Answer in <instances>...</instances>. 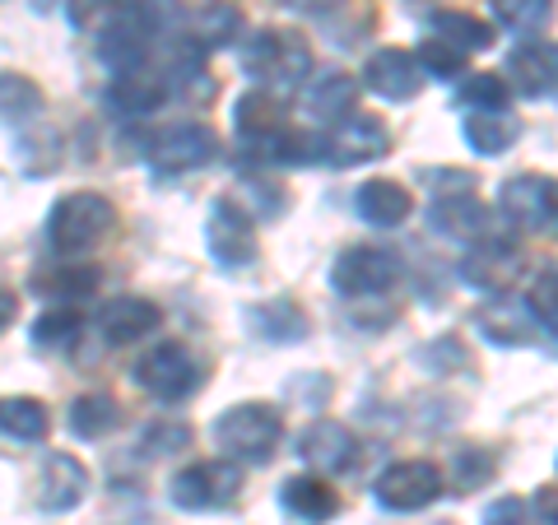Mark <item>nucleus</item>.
<instances>
[{
    "instance_id": "41",
    "label": "nucleus",
    "mask_w": 558,
    "mask_h": 525,
    "mask_svg": "<svg viewBox=\"0 0 558 525\" xmlns=\"http://www.w3.org/2000/svg\"><path fill=\"white\" fill-rule=\"evenodd\" d=\"M531 506H535V516L545 525H558V488H539Z\"/></svg>"
},
{
    "instance_id": "23",
    "label": "nucleus",
    "mask_w": 558,
    "mask_h": 525,
    "mask_svg": "<svg viewBox=\"0 0 558 525\" xmlns=\"http://www.w3.org/2000/svg\"><path fill=\"white\" fill-rule=\"evenodd\" d=\"M47 432H51V410L38 395H0V437L33 447V442H43Z\"/></svg>"
},
{
    "instance_id": "24",
    "label": "nucleus",
    "mask_w": 558,
    "mask_h": 525,
    "mask_svg": "<svg viewBox=\"0 0 558 525\" xmlns=\"http://www.w3.org/2000/svg\"><path fill=\"white\" fill-rule=\"evenodd\" d=\"M461 135L480 159H498V154H508L521 139V121L512 112H470L461 121Z\"/></svg>"
},
{
    "instance_id": "13",
    "label": "nucleus",
    "mask_w": 558,
    "mask_h": 525,
    "mask_svg": "<svg viewBox=\"0 0 558 525\" xmlns=\"http://www.w3.org/2000/svg\"><path fill=\"white\" fill-rule=\"evenodd\" d=\"M521 252L512 247V242H502V237H480V242H470V252L461 260V279L470 289H480V293H508L517 279H521Z\"/></svg>"
},
{
    "instance_id": "27",
    "label": "nucleus",
    "mask_w": 558,
    "mask_h": 525,
    "mask_svg": "<svg viewBox=\"0 0 558 525\" xmlns=\"http://www.w3.org/2000/svg\"><path fill=\"white\" fill-rule=\"evenodd\" d=\"M47 108V94L38 80L20 75V70H0V126H33Z\"/></svg>"
},
{
    "instance_id": "10",
    "label": "nucleus",
    "mask_w": 558,
    "mask_h": 525,
    "mask_svg": "<svg viewBox=\"0 0 558 525\" xmlns=\"http://www.w3.org/2000/svg\"><path fill=\"white\" fill-rule=\"evenodd\" d=\"M396 279H400L396 252L373 247V242L344 247L336 256V270H330V284H336L340 297H381V293L396 289Z\"/></svg>"
},
{
    "instance_id": "2",
    "label": "nucleus",
    "mask_w": 558,
    "mask_h": 525,
    "mask_svg": "<svg viewBox=\"0 0 558 525\" xmlns=\"http://www.w3.org/2000/svg\"><path fill=\"white\" fill-rule=\"evenodd\" d=\"M112 229H117V205L108 196H98V191H70L47 215V242L61 256L94 252L98 242L112 237Z\"/></svg>"
},
{
    "instance_id": "40",
    "label": "nucleus",
    "mask_w": 558,
    "mask_h": 525,
    "mask_svg": "<svg viewBox=\"0 0 558 525\" xmlns=\"http://www.w3.org/2000/svg\"><path fill=\"white\" fill-rule=\"evenodd\" d=\"M484 525H526V502H521V498L494 502V506H488V516H484Z\"/></svg>"
},
{
    "instance_id": "17",
    "label": "nucleus",
    "mask_w": 558,
    "mask_h": 525,
    "mask_svg": "<svg viewBox=\"0 0 558 525\" xmlns=\"http://www.w3.org/2000/svg\"><path fill=\"white\" fill-rule=\"evenodd\" d=\"M89 469H84V461H75L70 451H57V456H47L43 461V479H38V488H43V506L47 512H75V506L89 498Z\"/></svg>"
},
{
    "instance_id": "30",
    "label": "nucleus",
    "mask_w": 558,
    "mask_h": 525,
    "mask_svg": "<svg viewBox=\"0 0 558 525\" xmlns=\"http://www.w3.org/2000/svg\"><path fill=\"white\" fill-rule=\"evenodd\" d=\"M98 270L94 266H57V270H47V274H38L33 279V289L38 293H47L51 303H84V297H94V289H98Z\"/></svg>"
},
{
    "instance_id": "35",
    "label": "nucleus",
    "mask_w": 558,
    "mask_h": 525,
    "mask_svg": "<svg viewBox=\"0 0 558 525\" xmlns=\"http://www.w3.org/2000/svg\"><path fill=\"white\" fill-rule=\"evenodd\" d=\"M526 307H531V317L535 326L545 330V335L558 340V266H545L535 279H531V289H526Z\"/></svg>"
},
{
    "instance_id": "22",
    "label": "nucleus",
    "mask_w": 558,
    "mask_h": 525,
    "mask_svg": "<svg viewBox=\"0 0 558 525\" xmlns=\"http://www.w3.org/2000/svg\"><path fill=\"white\" fill-rule=\"evenodd\" d=\"M475 326L494 344H531V340H539V326L531 317V307L526 303H512V297H494V303H484Z\"/></svg>"
},
{
    "instance_id": "33",
    "label": "nucleus",
    "mask_w": 558,
    "mask_h": 525,
    "mask_svg": "<svg viewBox=\"0 0 558 525\" xmlns=\"http://www.w3.org/2000/svg\"><path fill=\"white\" fill-rule=\"evenodd\" d=\"M457 102L465 112H508L512 89L502 75H494V70H480V75H465L457 84Z\"/></svg>"
},
{
    "instance_id": "5",
    "label": "nucleus",
    "mask_w": 558,
    "mask_h": 525,
    "mask_svg": "<svg viewBox=\"0 0 558 525\" xmlns=\"http://www.w3.org/2000/svg\"><path fill=\"white\" fill-rule=\"evenodd\" d=\"M498 215L521 233L558 242V178L517 172V178L502 182V191H498Z\"/></svg>"
},
{
    "instance_id": "11",
    "label": "nucleus",
    "mask_w": 558,
    "mask_h": 525,
    "mask_svg": "<svg viewBox=\"0 0 558 525\" xmlns=\"http://www.w3.org/2000/svg\"><path fill=\"white\" fill-rule=\"evenodd\" d=\"M205 252L215 256V266H223V270H247L256 260V252H260L247 209L233 205V200H215V205H209Z\"/></svg>"
},
{
    "instance_id": "34",
    "label": "nucleus",
    "mask_w": 558,
    "mask_h": 525,
    "mask_svg": "<svg viewBox=\"0 0 558 525\" xmlns=\"http://www.w3.org/2000/svg\"><path fill=\"white\" fill-rule=\"evenodd\" d=\"M488 5H494L498 28L521 33V38H531V33H545L549 20H554V0H488Z\"/></svg>"
},
{
    "instance_id": "4",
    "label": "nucleus",
    "mask_w": 558,
    "mask_h": 525,
    "mask_svg": "<svg viewBox=\"0 0 558 525\" xmlns=\"http://www.w3.org/2000/svg\"><path fill=\"white\" fill-rule=\"evenodd\" d=\"M201 381H205V363L191 354L182 340L154 344L149 354H140V363H135V387L154 395L159 405H182V400L201 391Z\"/></svg>"
},
{
    "instance_id": "42",
    "label": "nucleus",
    "mask_w": 558,
    "mask_h": 525,
    "mask_svg": "<svg viewBox=\"0 0 558 525\" xmlns=\"http://www.w3.org/2000/svg\"><path fill=\"white\" fill-rule=\"evenodd\" d=\"M14 317H20V303H14V293H10V289H0V330H10Z\"/></svg>"
},
{
    "instance_id": "31",
    "label": "nucleus",
    "mask_w": 558,
    "mask_h": 525,
    "mask_svg": "<svg viewBox=\"0 0 558 525\" xmlns=\"http://www.w3.org/2000/svg\"><path fill=\"white\" fill-rule=\"evenodd\" d=\"M84 312L80 307H70V303H57V307H47L38 321H33V344L38 349H75V340L84 335Z\"/></svg>"
},
{
    "instance_id": "39",
    "label": "nucleus",
    "mask_w": 558,
    "mask_h": 525,
    "mask_svg": "<svg viewBox=\"0 0 558 525\" xmlns=\"http://www.w3.org/2000/svg\"><path fill=\"white\" fill-rule=\"evenodd\" d=\"M186 447H191V428L186 424H154L145 432V442H140L145 456H163V451H186Z\"/></svg>"
},
{
    "instance_id": "21",
    "label": "nucleus",
    "mask_w": 558,
    "mask_h": 525,
    "mask_svg": "<svg viewBox=\"0 0 558 525\" xmlns=\"http://www.w3.org/2000/svg\"><path fill=\"white\" fill-rule=\"evenodd\" d=\"M108 102L117 117H149L168 102V80L154 75V70H126V75L112 80Z\"/></svg>"
},
{
    "instance_id": "9",
    "label": "nucleus",
    "mask_w": 558,
    "mask_h": 525,
    "mask_svg": "<svg viewBox=\"0 0 558 525\" xmlns=\"http://www.w3.org/2000/svg\"><path fill=\"white\" fill-rule=\"evenodd\" d=\"M391 149V131L387 121L373 117V112H349L340 117L336 126L322 135V159H330L336 168H363V163H377L381 154Z\"/></svg>"
},
{
    "instance_id": "20",
    "label": "nucleus",
    "mask_w": 558,
    "mask_h": 525,
    "mask_svg": "<svg viewBox=\"0 0 558 525\" xmlns=\"http://www.w3.org/2000/svg\"><path fill=\"white\" fill-rule=\"evenodd\" d=\"M410 209H414V196L391 178H373L354 191V215L363 223H373V229H400L410 219Z\"/></svg>"
},
{
    "instance_id": "14",
    "label": "nucleus",
    "mask_w": 558,
    "mask_h": 525,
    "mask_svg": "<svg viewBox=\"0 0 558 525\" xmlns=\"http://www.w3.org/2000/svg\"><path fill=\"white\" fill-rule=\"evenodd\" d=\"M299 456L312 475H349L359 465V437L336 418H312L299 432Z\"/></svg>"
},
{
    "instance_id": "12",
    "label": "nucleus",
    "mask_w": 558,
    "mask_h": 525,
    "mask_svg": "<svg viewBox=\"0 0 558 525\" xmlns=\"http://www.w3.org/2000/svg\"><path fill=\"white\" fill-rule=\"evenodd\" d=\"M359 84L368 94L387 98V102H410V98L424 94L428 75H424V65H418L414 51H405V47H381V51H373V57H368V65H363Z\"/></svg>"
},
{
    "instance_id": "26",
    "label": "nucleus",
    "mask_w": 558,
    "mask_h": 525,
    "mask_svg": "<svg viewBox=\"0 0 558 525\" xmlns=\"http://www.w3.org/2000/svg\"><path fill=\"white\" fill-rule=\"evenodd\" d=\"M428 38L447 42L451 51L461 57H475V51H488L494 47V28H488L480 14H465V10H438L428 24Z\"/></svg>"
},
{
    "instance_id": "1",
    "label": "nucleus",
    "mask_w": 558,
    "mask_h": 525,
    "mask_svg": "<svg viewBox=\"0 0 558 525\" xmlns=\"http://www.w3.org/2000/svg\"><path fill=\"white\" fill-rule=\"evenodd\" d=\"M242 70L260 94H293L312 80V47L289 28H260L242 42Z\"/></svg>"
},
{
    "instance_id": "38",
    "label": "nucleus",
    "mask_w": 558,
    "mask_h": 525,
    "mask_svg": "<svg viewBox=\"0 0 558 525\" xmlns=\"http://www.w3.org/2000/svg\"><path fill=\"white\" fill-rule=\"evenodd\" d=\"M414 57H418V65H424V75H428V80H457L461 70H465V57H461V51H451V47L438 42V38H424V47H418Z\"/></svg>"
},
{
    "instance_id": "36",
    "label": "nucleus",
    "mask_w": 558,
    "mask_h": 525,
    "mask_svg": "<svg viewBox=\"0 0 558 525\" xmlns=\"http://www.w3.org/2000/svg\"><path fill=\"white\" fill-rule=\"evenodd\" d=\"M488 479H494V456L480 447H461L457 456H451V484L461 488V493H475V488H484Z\"/></svg>"
},
{
    "instance_id": "19",
    "label": "nucleus",
    "mask_w": 558,
    "mask_h": 525,
    "mask_svg": "<svg viewBox=\"0 0 558 525\" xmlns=\"http://www.w3.org/2000/svg\"><path fill=\"white\" fill-rule=\"evenodd\" d=\"M428 223L433 233L457 237V242H480L488 237V209L470 196V191H451V196H438L428 205Z\"/></svg>"
},
{
    "instance_id": "6",
    "label": "nucleus",
    "mask_w": 558,
    "mask_h": 525,
    "mask_svg": "<svg viewBox=\"0 0 558 525\" xmlns=\"http://www.w3.org/2000/svg\"><path fill=\"white\" fill-rule=\"evenodd\" d=\"M242 493V465L229 456H215V461H191L182 465L168 484V498L172 506L182 512H223L233 498Z\"/></svg>"
},
{
    "instance_id": "8",
    "label": "nucleus",
    "mask_w": 558,
    "mask_h": 525,
    "mask_svg": "<svg viewBox=\"0 0 558 525\" xmlns=\"http://www.w3.org/2000/svg\"><path fill=\"white\" fill-rule=\"evenodd\" d=\"M215 154H219V135L209 126H201V121H178V126L149 135V145H145V159L154 163L159 178L196 172L205 163H215Z\"/></svg>"
},
{
    "instance_id": "28",
    "label": "nucleus",
    "mask_w": 558,
    "mask_h": 525,
    "mask_svg": "<svg viewBox=\"0 0 558 525\" xmlns=\"http://www.w3.org/2000/svg\"><path fill=\"white\" fill-rule=\"evenodd\" d=\"M65 424H70V432H75L80 442H102L112 428H121V405H117V395H108V391H84L75 405H70Z\"/></svg>"
},
{
    "instance_id": "25",
    "label": "nucleus",
    "mask_w": 558,
    "mask_h": 525,
    "mask_svg": "<svg viewBox=\"0 0 558 525\" xmlns=\"http://www.w3.org/2000/svg\"><path fill=\"white\" fill-rule=\"evenodd\" d=\"M354 89H359V84L349 75H340V70H326V75L303 84V108L317 121H326V126H336L340 117L354 112Z\"/></svg>"
},
{
    "instance_id": "3",
    "label": "nucleus",
    "mask_w": 558,
    "mask_h": 525,
    "mask_svg": "<svg viewBox=\"0 0 558 525\" xmlns=\"http://www.w3.org/2000/svg\"><path fill=\"white\" fill-rule=\"evenodd\" d=\"M215 442L238 465H266L279 451V442H284V414L266 405V400H242V405L219 414Z\"/></svg>"
},
{
    "instance_id": "32",
    "label": "nucleus",
    "mask_w": 558,
    "mask_h": 525,
    "mask_svg": "<svg viewBox=\"0 0 558 525\" xmlns=\"http://www.w3.org/2000/svg\"><path fill=\"white\" fill-rule=\"evenodd\" d=\"M191 28H196V47H229L242 33V14L229 0H205L196 10V20H191Z\"/></svg>"
},
{
    "instance_id": "15",
    "label": "nucleus",
    "mask_w": 558,
    "mask_h": 525,
    "mask_svg": "<svg viewBox=\"0 0 558 525\" xmlns=\"http://www.w3.org/2000/svg\"><path fill=\"white\" fill-rule=\"evenodd\" d=\"M94 326H98L102 344L126 349V344L149 340L154 330L163 326V312H159V303H149V297L126 293V297H112V303H102L98 317H94Z\"/></svg>"
},
{
    "instance_id": "7",
    "label": "nucleus",
    "mask_w": 558,
    "mask_h": 525,
    "mask_svg": "<svg viewBox=\"0 0 558 525\" xmlns=\"http://www.w3.org/2000/svg\"><path fill=\"white\" fill-rule=\"evenodd\" d=\"M447 493V475L433 461H396L377 475L373 484V498L377 506H387V512H424V506H433Z\"/></svg>"
},
{
    "instance_id": "37",
    "label": "nucleus",
    "mask_w": 558,
    "mask_h": 525,
    "mask_svg": "<svg viewBox=\"0 0 558 525\" xmlns=\"http://www.w3.org/2000/svg\"><path fill=\"white\" fill-rule=\"evenodd\" d=\"M131 5H135V0H70V20H75V28L102 33L108 24H117Z\"/></svg>"
},
{
    "instance_id": "29",
    "label": "nucleus",
    "mask_w": 558,
    "mask_h": 525,
    "mask_svg": "<svg viewBox=\"0 0 558 525\" xmlns=\"http://www.w3.org/2000/svg\"><path fill=\"white\" fill-rule=\"evenodd\" d=\"M252 326L260 340L275 344H299L307 335V312L293 303V297H266V303L252 307Z\"/></svg>"
},
{
    "instance_id": "16",
    "label": "nucleus",
    "mask_w": 558,
    "mask_h": 525,
    "mask_svg": "<svg viewBox=\"0 0 558 525\" xmlns=\"http://www.w3.org/2000/svg\"><path fill=\"white\" fill-rule=\"evenodd\" d=\"M508 89L521 98H549L558 89V42H521L512 47L508 70H502Z\"/></svg>"
},
{
    "instance_id": "18",
    "label": "nucleus",
    "mask_w": 558,
    "mask_h": 525,
    "mask_svg": "<svg viewBox=\"0 0 558 525\" xmlns=\"http://www.w3.org/2000/svg\"><path fill=\"white\" fill-rule=\"evenodd\" d=\"M279 506L303 525H322V521H330L340 512V498L322 475L307 469V475H289L284 484H279Z\"/></svg>"
}]
</instances>
